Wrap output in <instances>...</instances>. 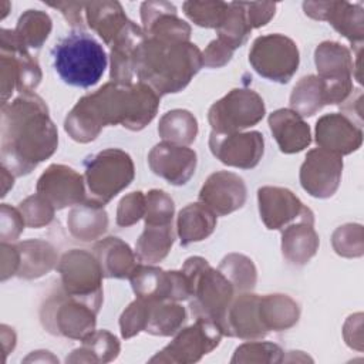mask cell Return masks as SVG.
<instances>
[{
	"label": "cell",
	"mask_w": 364,
	"mask_h": 364,
	"mask_svg": "<svg viewBox=\"0 0 364 364\" xmlns=\"http://www.w3.org/2000/svg\"><path fill=\"white\" fill-rule=\"evenodd\" d=\"M145 40H146L145 31L131 20L115 37V40L109 46L111 47L109 77L112 82L119 85L134 84L132 81L136 77L141 47Z\"/></svg>",
	"instance_id": "cell-22"
},
{
	"label": "cell",
	"mask_w": 364,
	"mask_h": 364,
	"mask_svg": "<svg viewBox=\"0 0 364 364\" xmlns=\"http://www.w3.org/2000/svg\"><path fill=\"white\" fill-rule=\"evenodd\" d=\"M159 98L149 85L107 82L78 100L64 121L65 132L77 142L94 141L107 125H122L129 131L144 129L156 115Z\"/></svg>",
	"instance_id": "cell-1"
},
{
	"label": "cell",
	"mask_w": 364,
	"mask_h": 364,
	"mask_svg": "<svg viewBox=\"0 0 364 364\" xmlns=\"http://www.w3.org/2000/svg\"><path fill=\"white\" fill-rule=\"evenodd\" d=\"M283 351L277 344L267 341H252L239 346L230 363H280Z\"/></svg>",
	"instance_id": "cell-43"
},
{
	"label": "cell",
	"mask_w": 364,
	"mask_h": 364,
	"mask_svg": "<svg viewBox=\"0 0 364 364\" xmlns=\"http://www.w3.org/2000/svg\"><path fill=\"white\" fill-rule=\"evenodd\" d=\"M182 272L191 284L189 307L192 316L212 320L223 331L225 316L236 291L233 284L219 269H213L200 256L186 259Z\"/></svg>",
	"instance_id": "cell-5"
},
{
	"label": "cell",
	"mask_w": 364,
	"mask_h": 364,
	"mask_svg": "<svg viewBox=\"0 0 364 364\" xmlns=\"http://www.w3.org/2000/svg\"><path fill=\"white\" fill-rule=\"evenodd\" d=\"M249 63L263 78L286 84L296 74L300 54L297 44L284 34L257 37L249 51Z\"/></svg>",
	"instance_id": "cell-9"
},
{
	"label": "cell",
	"mask_w": 364,
	"mask_h": 364,
	"mask_svg": "<svg viewBox=\"0 0 364 364\" xmlns=\"http://www.w3.org/2000/svg\"><path fill=\"white\" fill-rule=\"evenodd\" d=\"M145 313H146V303L145 300L138 297L122 311L119 317V327H121V336L124 338H131L135 334L144 331Z\"/></svg>",
	"instance_id": "cell-48"
},
{
	"label": "cell",
	"mask_w": 364,
	"mask_h": 364,
	"mask_svg": "<svg viewBox=\"0 0 364 364\" xmlns=\"http://www.w3.org/2000/svg\"><path fill=\"white\" fill-rule=\"evenodd\" d=\"M104 277L129 279L136 267V256L119 237L109 236L100 240L92 249Z\"/></svg>",
	"instance_id": "cell-28"
},
{
	"label": "cell",
	"mask_w": 364,
	"mask_h": 364,
	"mask_svg": "<svg viewBox=\"0 0 364 364\" xmlns=\"http://www.w3.org/2000/svg\"><path fill=\"white\" fill-rule=\"evenodd\" d=\"M145 195L141 191L124 196L117 209V225L128 228L145 216Z\"/></svg>",
	"instance_id": "cell-47"
},
{
	"label": "cell",
	"mask_w": 364,
	"mask_h": 364,
	"mask_svg": "<svg viewBox=\"0 0 364 364\" xmlns=\"http://www.w3.org/2000/svg\"><path fill=\"white\" fill-rule=\"evenodd\" d=\"M144 300V299H142ZM146 303L145 328L144 331L152 336H172L186 320L185 307L176 301H149Z\"/></svg>",
	"instance_id": "cell-34"
},
{
	"label": "cell",
	"mask_w": 364,
	"mask_h": 364,
	"mask_svg": "<svg viewBox=\"0 0 364 364\" xmlns=\"http://www.w3.org/2000/svg\"><path fill=\"white\" fill-rule=\"evenodd\" d=\"M57 145L58 132L41 97L27 92L1 105V166L14 176L30 173Z\"/></svg>",
	"instance_id": "cell-2"
},
{
	"label": "cell",
	"mask_w": 364,
	"mask_h": 364,
	"mask_svg": "<svg viewBox=\"0 0 364 364\" xmlns=\"http://www.w3.org/2000/svg\"><path fill=\"white\" fill-rule=\"evenodd\" d=\"M218 269L226 276V279L239 293H246L256 284V267L253 262L245 255L230 253L225 256Z\"/></svg>",
	"instance_id": "cell-41"
},
{
	"label": "cell",
	"mask_w": 364,
	"mask_h": 364,
	"mask_svg": "<svg viewBox=\"0 0 364 364\" xmlns=\"http://www.w3.org/2000/svg\"><path fill=\"white\" fill-rule=\"evenodd\" d=\"M216 228V215L203 203H189L179 210L176 229L182 246L200 242Z\"/></svg>",
	"instance_id": "cell-32"
},
{
	"label": "cell",
	"mask_w": 364,
	"mask_h": 364,
	"mask_svg": "<svg viewBox=\"0 0 364 364\" xmlns=\"http://www.w3.org/2000/svg\"><path fill=\"white\" fill-rule=\"evenodd\" d=\"M53 23L47 13L41 10H27L11 30L16 41L24 48H40L51 33Z\"/></svg>",
	"instance_id": "cell-36"
},
{
	"label": "cell",
	"mask_w": 364,
	"mask_h": 364,
	"mask_svg": "<svg viewBox=\"0 0 364 364\" xmlns=\"http://www.w3.org/2000/svg\"><path fill=\"white\" fill-rule=\"evenodd\" d=\"M316 142L318 148L343 156L361 146L363 131L346 115L331 112L317 119Z\"/></svg>",
	"instance_id": "cell-24"
},
{
	"label": "cell",
	"mask_w": 364,
	"mask_h": 364,
	"mask_svg": "<svg viewBox=\"0 0 364 364\" xmlns=\"http://www.w3.org/2000/svg\"><path fill=\"white\" fill-rule=\"evenodd\" d=\"M259 297L246 291L232 300L223 321V336L257 340L267 334L259 314Z\"/></svg>",
	"instance_id": "cell-25"
},
{
	"label": "cell",
	"mask_w": 364,
	"mask_h": 364,
	"mask_svg": "<svg viewBox=\"0 0 364 364\" xmlns=\"http://www.w3.org/2000/svg\"><path fill=\"white\" fill-rule=\"evenodd\" d=\"M172 223L168 225H145L144 232L136 240L135 256L139 262L158 263L164 260L173 245Z\"/></svg>",
	"instance_id": "cell-35"
},
{
	"label": "cell",
	"mask_w": 364,
	"mask_h": 364,
	"mask_svg": "<svg viewBox=\"0 0 364 364\" xmlns=\"http://www.w3.org/2000/svg\"><path fill=\"white\" fill-rule=\"evenodd\" d=\"M24 219L18 209L6 203L1 205V242L16 240L24 229Z\"/></svg>",
	"instance_id": "cell-49"
},
{
	"label": "cell",
	"mask_w": 364,
	"mask_h": 364,
	"mask_svg": "<svg viewBox=\"0 0 364 364\" xmlns=\"http://www.w3.org/2000/svg\"><path fill=\"white\" fill-rule=\"evenodd\" d=\"M158 134L164 141L189 145L198 135V121L186 109H172L159 119Z\"/></svg>",
	"instance_id": "cell-37"
},
{
	"label": "cell",
	"mask_w": 364,
	"mask_h": 364,
	"mask_svg": "<svg viewBox=\"0 0 364 364\" xmlns=\"http://www.w3.org/2000/svg\"><path fill=\"white\" fill-rule=\"evenodd\" d=\"M145 225H168L173 218V200L159 189H152L145 195Z\"/></svg>",
	"instance_id": "cell-45"
},
{
	"label": "cell",
	"mask_w": 364,
	"mask_h": 364,
	"mask_svg": "<svg viewBox=\"0 0 364 364\" xmlns=\"http://www.w3.org/2000/svg\"><path fill=\"white\" fill-rule=\"evenodd\" d=\"M216 31L219 36L218 38L232 50H236L246 43L252 27L246 16V6L243 1L229 3L228 13Z\"/></svg>",
	"instance_id": "cell-40"
},
{
	"label": "cell",
	"mask_w": 364,
	"mask_h": 364,
	"mask_svg": "<svg viewBox=\"0 0 364 364\" xmlns=\"http://www.w3.org/2000/svg\"><path fill=\"white\" fill-rule=\"evenodd\" d=\"M18 270V249L17 245L1 242V280L17 274Z\"/></svg>",
	"instance_id": "cell-53"
},
{
	"label": "cell",
	"mask_w": 364,
	"mask_h": 364,
	"mask_svg": "<svg viewBox=\"0 0 364 364\" xmlns=\"http://www.w3.org/2000/svg\"><path fill=\"white\" fill-rule=\"evenodd\" d=\"M246 6V16L249 20V24L253 28H259L262 26H266L270 18L276 13V4L274 3H245Z\"/></svg>",
	"instance_id": "cell-51"
},
{
	"label": "cell",
	"mask_w": 364,
	"mask_h": 364,
	"mask_svg": "<svg viewBox=\"0 0 364 364\" xmlns=\"http://www.w3.org/2000/svg\"><path fill=\"white\" fill-rule=\"evenodd\" d=\"M203 65L200 50L191 41L146 37L141 47L136 78L158 95L182 91Z\"/></svg>",
	"instance_id": "cell-3"
},
{
	"label": "cell",
	"mask_w": 364,
	"mask_h": 364,
	"mask_svg": "<svg viewBox=\"0 0 364 364\" xmlns=\"http://www.w3.org/2000/svg\"><path fill=\"white\" fill-rule=\"evenodd\" d=\"M119 353V343L114 334L107 330H100L91 333L82 340V346L73 351L68 361H102L108 363L117 358Z\"/></svg>",
	"instance_id": "cell-38"
},
{
	"label": "cell",
	"mask_w": 364,
	"mask_h": 364,
	"mask_svg": "<svg viewBox=\"0 0 364 364\" xmlns=\"http://www.w3.org/2000/svg\"><path fill=\"white\" fill-rule=\"evenodd\" d=\"M304 13L314 20L328 21L351 46L363 47L364 11L360 3L347 1H304Z\"/></svg>",
	"instance_id": "cell-18"
},
{
	"label": "cell",
	"mask_w": 364,
	"mask_h": 364,
	"mask_svg": "<svg viewBox=\"0 0 364 364\" xmlns=\"http://www.w3.org/2000/svg\"><path fill=\"white\" fill-rule=\"evenodd\" d=\"M229 3L225 1H185L183 13L196 24L206 28H218L226 13Z\"/></svg>",
	"instance_id": "cell-42"
},
{
	"label": "cell",
	"mask_w": 364,
	"mask_h": 364,
	"mask_svg": "<svg viewBox=\"0 0 364 364\" xmlns=\"http://www.w3.org/2000/svg\"><path fill=\"white\" fill-rule=\"evenodd\" d=\"M18 249V277L37 279L48 273L57 264L55 249L44 240L30 239L17 243Z\"/></svg>",
	"instance_id": "cell-30"
},
{
	"label": "cell",
	"mask_w": 364,
	"mask_h": 364,
	"mask_svg": "<svg viewBox=\"0 0 364 364\" xmlns=\"http://www.w3.org/2000/svg\"><path fill=\"white\" fill-rule=\"evenodd\" d=\"M196 152L186 145L168 141L156 144L148 154L151 171L171 185H185L195 173Z\"/></svg>",
	"instance_id": "cell-20"
},
{
	"label": "cell",
	"mask_w": 364,
	"mask_h": 364,
	"mask_svg": "<svg viewBox=\"0 0 364 364\" xmlns=\"http://www.w3.org/2000/svg\"><path fill=\"white\" fill-rule=\"evenodd\" d=\"M246 193V185L239 175L219 171L209 175L203 183L199 192V202L206 205L215 215L225 216L245 205Z\"/></svg>",
	"instance_id": "cell-21"
},
{
	"label": "cell",
	"mask_w": 364,
	"mask_h": 364,
	"mask_svg": "<svg viewBox=\"0 0 364 364\" xmlns=\"http://www.w3.org/2000/svg\"><path fill=\"white\" fill-rule=\"evenodd\" d=\"M266 114L263 98L249 88H233L212 104L208 121L212 131L220 134L240 132L260 122Z\"/></svg>",
	"instance_id": "cell-10"
},
{
	"label": "cell",
	"mask_w": 364,
	"mask_h": 364,
	"mask_svg": "<svg viewBox=\"0 0 364 364\" xmlns=\"http://www.w3.org/2000/svg\"><path fill=\"white\" fill-rule=\"evenodd\" d=\"M85 20L107 46H111L121 30L128 24V17L118 1L85 3Z\"/></svg>",
	"instance_id": "cell-29"
},
{
	"label": "cell",
	"mask_w": 364,
	"mask_h": 364,
	"mask_svg": "<svg viewBox=\"0 0 364 364\" xmlns=\"http://www.w3.org/2000/svg\"><path fill=\"white\" fill-rule=\"evenodd\" d=\"M209 148L213 156L228 166L240 169L255 168L264 152L263 135L257 131L220 134L212 131Z\"/></svg>",
	"instance_id": "cell-16"
},
{
	"label": "cell",
	"mask_w": 364,
	"mask_h": 364,
	"mask_svg": "<svg viewBox=\"0 0 364 364\" xmlns=\"http://www.w3.org/2000/svg\"><path fill=\"white\" fill-rule=\"evenodd\" d=\"M269 127L280 151L284 154L300 152L311 142L309 124L290 108H280L272 112L269 115Z\"/></svg>",
	"instance_id": "cell-26"
},
{
	"label": "cell",
	"mask_w": 364,
	"mask_h": 364,
	"mask_svg": "<svg viewBox=\"0 0 364 364\" xmlns=\"http://www.w3.org/2000/svg\"><path fill=\"white\" fill-rule=\"evenodd\" d=\"M343 158L323 148L307 152L300 168V183L303 189L320 199L333 196L341 181Z\"/></svg>",
	"instance_id": "cell-15"
},
{
	"label": "cell",
	"mask_w": 364,
	"mask_h": 364,
	"mask_svg": "<svg viewBox=\"0 0 364 364\" xmlns=\"http://www.w3.org/2000/svg\"><path fill=\"white\" fill-rule=\"evenodd\" d=\"M341 109L344 112L343 115H346L357 127L361 128V124H363V91L353 90L351 94L344 101V105L341 107Z\"/></svg>",
	"instance_id": "cell-54"
},
{
	"label": "cell",
	"mask_w": 364,
	"mask_h": 364,
	"mask_svg": "<svg viewBox=\"0 0 364 364\" xmlns=\"http://www.w3.org/2000/svg\"><path fill=\"white\" fill-rule=\"evenodd\" d=\"M84 181L88 200L105 206L134 179L135 169L131 156L118 148H107L84 161Z\"/></svg>",
	"instance_id": "cell-6"
},
{
	"label": "cell",
	"mask_w": 364,
	"mask_h": 364,
	"mask_svg": "<svg viewBox=\"0 0 364 364\" xmlns=\"http://www.w3.org/2000/svg\"><path fill=\"white\" fill-rule=\"evenodd\" d=\"M318 245L314 220H297L282 229V252L291 264H306L317 253Z\"/></svg>",
	"instance_id": "cell-27"
},
{
	"label": "cell",
	"mask_w": 364,
	"mask_h": 364,
	"mask_svg": "<svg viewBox=\"0 0 364 364\" xmlns=\"http://www.w3.org/2000/svg\"><path fill=\"white\" fill-rule=\"evenodd\" d=\"M63 289L92 307L97 313L102 304V270L94 253L73 249L63 255L57 266Z\"/></svg>",
	"instance_id": "cell-8"
},
{
	"label": "cell",
	"mask_w": 364,
	"mask_h": 364,
	"mask_svg": "<svg viewBox=\"0 0 364 364\" xmlns=\"http://www.w3.org/2000/svg\"><path fill=\"white\" fill-rule=\"evenodd\" d=\"M0 46L1 105H4L14 88L21 94L34 91L41 81V71L37 60L16 41L11 30L1 28Z\"/></svg>",
	"instance_id": "cell-11"
},
{
	"label": "cell",
	"mask_w": 364,
	"mask_h": 364,
	"mask_svg": "<svg viewBox=\"0 0 364 364\" xmlns=\"http://www.w3.org/2000/svg\"><path fill=\"white\" fill-rule=\"evenodd\" d=\"M363 239V226L347 223L334 230L331 242L337 255L344 257H360L364 249Z\"/></svg>",
	"instance_id": "cell-44"
},
{
	"label": "cell",
	"mask_w": 364,
	"mask_h": 364,
	"mask_svg": "<svg viewBox=\"0 0 364 364\" xmlns=\"http://www.w3.org/2000/svg\"><path fill=\"white\" fill-rule=\"evenodd\" d=\"M67 226L75 239L91 242L105 233L108 228V216L104 206L87 199L70 210Z\"/></svg>",
	"instance_id": "cell-31"
},
{
	"label": "cell",
	"mask_w": 364,
	"mask_h": 364,
	"mask_svg": "<svg viewBox=\"0 0 364 364\" xmlns=\"http://www.w3.org/2000/svg\"><path fill=\"white\" fill-rule=\"evenodd\" d=\"M326 105L324 90L317 75L303 77L290 95V109L300 117H311Z\"/></svg>",
	"instance_id": "cell-39"
},
{
	"label": "cell",
	"mask_w": 364,
	"mask_h": 364,
	"mask_svg": "<svg viewBox=\"0 0 364 364\" xmlns=\"http://www.w3.org/2000/svg\"><path fill=\"white\" fill-rule=\"evenodd\" d=\"M84 176L67 165H50L37 181V193L54 209H64L85 202Z\"/></svg>",
	"instance_id": "cell-19"
},
{
	"label": "cell",
	"mask_w": 364,
	"mask_h": 364,
	"mask_svg": "<svg viewBox=\"0 0 364 364\" xmlns=\"http://www.w3.org/2000/svg\"><path fill=\"white\" fill-rule=\"evenodd\" d=\"M318 78L324 90V101L328 104L344 102L353 91L354 61L347 47L336 41H323L314 51Z\"/></svg>",
	"instance_id": "cell-12"
},
{
	"label": "cell",
	"mask_w": 364,
	"mask_h": 364,
	"mask_svg": "<svg viewBox=\"0 0 364 364\" xmlns=\"http://www.w3.org/2000/svg\"><path fill=\"white\" fill-rule=\"evenodd\" d=\"M141 20L146 37L162 41H189L191 27L178 17L176 7L168 1L141 4Z\"/></svg>",
	"instance_id": "cell-23"
},
{
	"label": "cell",
	"mask_w": 364,
	"mask_h": 364,
	"mask_svg": "<svg viewBox=\"0 0 364 364\" xmlns=\"http://www.w3.org/2000/svg\"><path fill=\"white\" fill-rule=\"evenodd\" d=\"M259 314L266 331H283L293 327L300 316L299 304L286 294L259 297Z\"/></svg>",
	"instance_id": "cell-33"
},
{
	"label": "cell",
	"mask_w": 364,
	"mask_h": 364,
	"mask_svg": "<svg viewBox=\"0 0 364 364\" xmlns=\"http://www.w3.org/2000/svg\"><path fill=\"white\" fill-rule=\"evenodd\" d=\"M18 210L23 215V219L30 228H43L48 225L54 218V206L43 198L40 193L26 198L20 205Z\"/></svg>",
	"instance_id": "cell-46"
},
{
	"label": "cell",
	"mask_w": 364,
	"mask_h": 364,
	"mask_svg": "<svg viewBox=\"0 0 364 364\" xmlns=\"http://www.w3.org/2000/svg\"><path fill=\"white\" fill-rule=\"evenodd\" d=\"M223 336L222 328L212 320L196 318V321L181 330L176 337L164 347L151 363H195L216 348Z\"/></svg>",
	"instance_id": "cell-13"
},
{
	"label": "cell",
	"mask_w": 364,
	"mask_h": 364,
	"mask_svg": "<svg viewBox=\"0 0 364 364\" xmlns=\"http://www.w3.org/2000/svg\"><path fill=\"white\" fill-rule=\"evenodd\" d=\"M259 212L267 229L282 230L297 220H314L313 212L289 189L263 186L257 191Z\"/></svg>",
	"instance_id": "cell-17"
},
{
	"label": "cell",
	"mask_w": 364,
	"mask_h": 364,
	"mask_svg": "<svg viewBox=\"0 0 364 364\" xmlns=\"http://www.w3.org/2000/svg\"><path fill=\"white\" fill-rule=\"evenodd\" d=\"M54 70L60 78L73 87L95 85L108 63L102 46L84 31H73L61 38L51 50Z\"/></svg>",
	"instance_id": "cell-4"
},
{
	"label": "cell",
	"mask_w": 364,
	"mask_h": 364,
	"mask_svg": "<svg viewBox=\"0 0 364 364\" xmlns=\"http://www.w3.org/2000/svg\"><path fill=\"white\" fill-rule=\"evenodd\" d=\"M47 6L58 9L63 16L65 17V20L68 21V24L71 27L75 28H84V18H82V10L85 9V3H47Z\"/></svg>",
	"instance_id": "cell-52"
},
{
	"label": "cell",
	"mask_w": 364,
	"mask_h": 364,
	"mask_svg": "<svg viewBox=\"0 0 364 364\" xmlns=\"http://www.w3.org/2000/svg\"><path fill=\"white\" fill-rule=\"evenodd\" d=\"M233 51L235 50H232L229 46H226L219 38H216V40L210 41L208 44V47L205 48V51L202 53L203 65L209 67V68L223 67L230 61Z\"/></svg>",
	"instance_id": "cell-50"
},
{
	"label": "cell",
	"mask_w": 364,
	"mask_h": 364,
	"mask_svg": "<svg viewBox=\"0 0 364 364\" xmlns=\"http://www.w3.org/2000/svg\"><path fill=\"white\" fill-rule=\"evenodd\" d=\"M138 299L149 301H183L191 297V284L182 270L165 272L149 264H136L129 276Z\"/></svg>",
	"instance_id": "cell-14"
},
{
	"label": "cell",
	"mask_w": 364,
	"mask_h": 364,
	"mask_svg": "<svg viewBox=\"0 0 364 364\" xmlns=\"http://www.w3.org/2000/svg\"><path fill=\"white\" fill-rule=\"evenodd\" d=\"M95 316L92 307L64 289L51 294L41 307V323L48 333L81 341L95 331Z\"/></svg>",
	"instance_id": "cell-7"
}]
</instances>
